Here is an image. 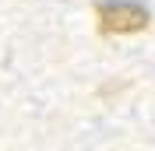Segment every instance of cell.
Listing matches in <instances>:
<instances>
[{
    "instance_id": "1",
    "label": "cell",
    "mask_w": 155,
    "mask_h": 151,
    "mask_svg": "<svg viewBox=\"0 0 155 151\" xmlns=\"http://www.w3.org/2000/svg\"><path fill=\"white\" fill-rule=\"evenodd\" d=\"M99 28L109 35H127V32H141L148 28V11L134 0H106L99 4Z\"/></svg>"
}]
</instances>
